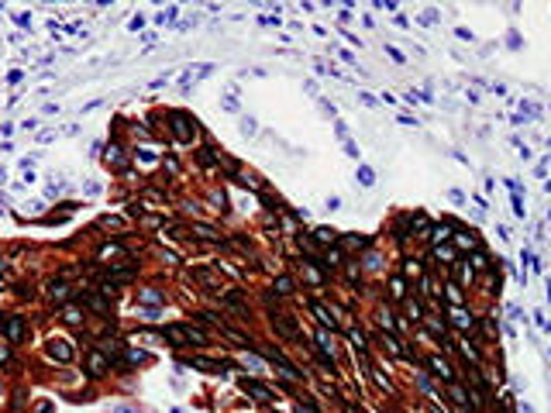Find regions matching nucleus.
<instances>
[{"mask_svg":"<svg viewBox=\"0 0 551 413\" xmlns=\"http://www.w3.org/2000/svg\"><path fill=\"white\" fill-rule=\"evenodd\" d=\"M172 131H176V138H179V141H193L196 121H190L186 114H172Z\"/></svg>","mask_w":551,"mask_h":413,"instance_id":"1","label":"nucleus"},{"mask_svg":"<svg viewBox=\"0 0 551 413\" xmlns=\"http://www.w3.org/2000/svg\"><path fill=\"white\" fill-rule=\"evenodd\" d=\"M0 324H4V334H7V341H11V344H17L24 337V321H21V317H4Z\"/></svg>","mask_w":551,"mask_h":413,"instance_id":"2","label":"nucleus"},{"mask_svg":"<svg viewBox=\"0 0 551 413\" xmlns=\"http://www.w3.org/2000/svg\"><path fill=\"white\" fill-rule=\"evenodd\" d=\"M272 327L279 334H286V337H297V321H293V317H289V313H272Z\"/></svg>","mask_w":551,"mask_h":413,"instance_id":"3","label":"nucleus"},{"mask_svg":"<svg viewBox=\"0 0 551 413\" xmlns=\"http://www.w3.org/2000/svg\"><path fill=\"white\" fill-rule=\"evenodd\" d=\"M48 355L59 358V362H69V358H72V348H69V341H62V337H52V341H48Z\"/></svg>","mask_w":551,"mask_h":413,"instance_id":"4","label":"nucleus"},{"mask_svg":"<svg viewBox=\"0 0 551 413\" xmlns=\"http://www.w3.org/2000/svg\"><path fill=\"white\" fill-rule=\"evenodd\" d=\"M451 324H455V327H462V331H472L475 317H472V313H465L462 307H455V310H451Z\"/></svg>","mask_w":551,"mask_h":413,"instance_id":"5","label":"nucleus"},{"mask_svg":"<svg viewBox=\"0 0 551 413\" xmlns=\"http://www.w3.org/2000/svg\"><path fill=\"white\" fill-rule=\"evenodd\" d=\"M427 365L434 368V372H437L441 379H448V382H451V365H448V362H445L441 355H431V358H427Z\"/></svg>","mask_w":551,"mask_h":413,"instance_id":"6","label":"nucleus"},{"mask_svg":"<svg viewBox=\"0 0 551 413\" xmlns=\"http://www.w3.org/2000/svg\"><path fill=\"white\" fill-rule=\"evenodd\" d=\"M107 365H111V362H107V355H103V351H93V355H90V376H103V372H107Z\"/></svg>","mask_w":551,"mask_h":413,"instance_id":"7","label":"nucleus"},{"mask_svg":"<svg viewBox=\"0 0 551 413\" xmlns=\"http://www.w3.org/2000/svg\"><path fill=\"white\" fill-rule=\"evenodd\" d=\"M448 396H451V403H458V406H465V403L472 400V396H469L465 389H462L458 382H448Z\"/></svg>","mask_w":551,"mask_h":413,"instance_id":"8","label":"nucleus"},{"mask_svg":"<svg viewBox=\"0 0 551 413\" xmlns=\"http://www.w3.org/2000/svg\"><path fill=\"white\" fill-rule=\"evenodd\" d=\"M314 238H317V245H334V241H338V231L334 228H317Z\"/></svg>","mask_w":551,"mask_h":413,"instance_id":"9","label":"nucleus"},{"mask_svg":"<svg viewBox=\"0 0 551 413\" xmlns=\"http://www.w3.org/2000/svg\"><path fill=\"white\" fill-rule=\"evenodd\" d=\"M196 279H200L204 286H210V289H221V275L207 272V269H196Z\"/></svg>","mask_w":551,"mask_h":413,"instance_id":"10","label":"nucleus"},{"mask_svg":"<svg viewBox=\"0 0 551 413\" xmlns=\"http://www.w3.org/2000/svg\"><path fill=\"white\" fill-rule=\"evenodd\" d=\"M241 386H245V389L252 392V396H259V400H272V392L265 389V386H259V382H248V379H245V382H241Z\"/></svg>","mask_w":551,"mask_h":413,"instance_id":"11","label":"nucleus"},{"mask_svg":"<svg viewBox=\"0 0 551 413\" xmlns=\"http://www.w3.org/2000/svg\"><path fill=\"white\" fill-rule=\"evenodd\" d=\"M272 289H276V293H283V296H289V293H293V279H289V275H279Z\"/></svg>","mask_w":551,"mask_h":413,"instance_id":"12","label":"nucleus"},{"mask_svg":"<svg viewBox=\"0 0 551 413\" xmlns=\"http://www.w3.org/2000/svg\"><path fill=\"white\" fill-rule=\"evenodd\" d=\"M358 183H362V186H372V183H376V172L369 169V165H358Z\"/></svg>","mask_w":551,"mask_h":413,"instance_id":"13","label":"nucleus"},{"mask_svg":"<svg viewBox=\"0 0 551 413\" xmlns=\"http://www.w3.org/2000/svg\"><path fill=\"white\" fill-rule=\"evenodd\" d=\"M303 275H307V279H310V283H314V286H321V283H324V275L317 272V269H314V265H310V262H303Z\"/></svg>","mask_w":551,"mask_h":413,"instance_id":"14","label":"nucleus"},{"mask_svg":"<svg viewBox=\"0 0 551 413\" xmlns=\"http://www.w3.org/2000/svg\"><path fill=\"white\" fill-rule=\"evenodd\" d=\"M314 313L321 317V324H324V327H334V324H338V321H334V317H331V313H327V310L321 307V303H314Z\"/></svg>","mask_w":551,"mask_h":413,"instance_id":"15","label":"nucleus"},{"mask_svg":"<svg viewBox=\"0 0 551 413\" xmlns=\"http://www.w3.org/2000/svg\"><path fill=\"white\" fill-rule=\"evenodd\" d=\"M390 296H393V299H403V296H407V289H403V279H400V275L390 283Z\"/></svg>","mask_w":551,"mask_h":413,"instance_id":"16","label":"nucleus"},{"mask_svg":"<svg viewBox=\"0 0 551 413\" xmlns=\"http://www.w3.org/2000/svg\"><path fill=\"white\" fill-rule=\"evenodd\" d=\"M431 238H434V241H448V238H451V224H437V228L431 231Z\"/></svg>","mask_w":551,"mask_h":413,"instance_id":"17","label":"nucleus"},{"mask_svg":"<svg viewBox=\"0 0 551 413\" xmlns=\"http://www.w3.org/2000/svg\"><path fill=\"white\" fill-rule=\"evenodd\" d=\"M138 299H141V303H152V307H155V303H162V296L155 293V289H141V293H138Z\"/></svg>","mask_w":551,"mask_h":413,"instance_id":"18","label":"nucleus"},{"mask_svg":"<svg viewBox=\"0 0 551 413\" xmlns=\"http://www.w3.org/2000/svg\"><path fill=\"white\" fill-rule=\"evenodd\" d=\"M193 231H196V234H200V238H207V241H217V238H221L217 231H214V228H207V224H196Z\"/></svg>","mask_w":551,"mask_h":413,"instance_id":"19","label":"nucleus"},{"mask_svg":"<svg viewBox=\"0 0 551 413\" xmlns=\"http://www.w3.org/2000/svg\"><path fill=\"white\" fill-rule=\"evenodd\" d=\"M324 265H341V248H327V255H324Z\"/></svg>","mask_w":551,"mask_h":413,"instance_id":"20","label":"nucleus"},{"mask_svg":"<svg viewBox=\"0 0 551 413\" xmlns=\"http://www.w3.org/2000/svg\"><path fill=\"white\" fill-rule=\"evenodd\" d=\"M407 310H410V317H413V321H424V307H420L417 299H410V303H407Z\"/></svg>","mask_w":551,"mask_h":413,"instance_id":"21","label":"nucleus"},{"mask_svg":"<svg viewBox=\"0 0 551 413\" xmlns=\"http://www.w3.org/2000/svg\"><path fill=\"white\" fill-rule=\"evenodd\" d=\"M238 183L252 186V190H259V186H262V183H259V179H255V176H252V172H238Z\"/></svg>","mask_w":551,"mask_h":413,"instance_id":"22","label":"nucleus"},{"mask_svg":"<svg viewBox=\"0 0 551 413\" xmlns=\"http://www.w3.org/2000/svg\"><path fill=\"white\" fill-rule=\"evenodd\" d=\"M62 321H66V324H80L83 317H80V310H76V307H66V313H62Z\"/></svg>","mask_w":551,"mask_h":413,"instance_id":"23","label":"nucleus"},{"mask_svg":"<svg viewBox=\"0 0 551 413\" xmlns=\"http://www.w3.org/2000/svg\"><path fill=\"white\" fill-rule=\"evenodd\" d=\"M69 296V286L66 283H56V286H52V299H66Z\"/></svg>","mask_w":551,"mask_h":413,"instance_id":"24","label":"nucleus"},{"mask_svg":"<svg viewBox=\"0 0 551 413\" xmlns=\"http://www.w3.org/2000/svg\"><path fill=\"white\" fill-rule=\"evenodd\" d=\"M455 241L462 248H475V234H455Z\"/></svg>","mask_w":551,"mask_h":413,"instance_id":"25","label":"nucleus"},{"mask_svg":"<svg viewBox=\"0 0 551 413\" xmlns=\"http://www.w3.org/2000/svg\"><path fill=\"white\" fill-rule=\"evenodd\" d=\"M434 255H437V258H445L448 265L455 262V252H451V248H441V245H437V248H434Z\"/></svg>","mask_w":551,"mask_h":413,"instance_id":"26","label":"nucleus"},{"mask_svg":"<svg viewBox=\"0 0 551 413\" xmlns=\"http://www.w3.org/2000/svg\"><path fill=\"white\" fill-rule=\"evenodd\" d=\"M448 296H451V303L458 307V303H462V289L455 286V283H448Z\"/></svg>","mask_w":551,"mask_h":413,"instance_id":"27","label":"nucleus"},{"mask_svg":"<svg viewBox=\"0 0 551 413\" xmlns=\"http://www.w3.org/2000/svg\"><path fill=\"white\" fill-rule=\"evenodd\" d=\"M486 265H489V258H486L482 252H475V258H472V269H486Z\"/></svg>","mask_w":551,"mask_h":413,"instance_id":"28","label":"nucleus"},{"mask_svg":"<svg viewBox=\"0 0 551 413\" xmlns=\"http://www.w3.org/2000/svg\"><path fill=\"white\" fill-rule=\"evenodd\" d=\"M90 307L93 310H107V299H103V296H90Z\"/></svg>","mask_w":551,"mask_h":413,"instance_id":"29","label":"nucleus"},{"mask_svg":"<svg viewBox=\"0 0 551 413\" xmlns=\"http://www.w3.org/2000/svg\"><path fill=\"white\" fill-rule=\"evenodd\" d=\"M382 327H386V331H393V327H396V324H393V313H390V310H382Z\"/></svg>","mask_w":551,"mask_h":413,"instance_id":"30","label":"nucleus"},{"mask_svg":"<svg viewBox=\"0 0 551 413\" xmlns=\"http://www.w3.org/2000/svg\"><path fill=\"white\" fill-rule=\"evenodd\" d=\"M344 245H348V248H362V245H369L365 238H344Z\"/></svg>","mask_w":551,"mask_h":413,"instance_id":"31","label":"nucleus"},{"mask_svg":"<svg viewBox=\"0 0 551 413\" xmlns=\"http://www.w3.org/2000/svg\"><path fill=\"white\" fill-rule=\"evenodd\" d=\"M458 279H462V283H472V269H469V265H462V269H458Z\"/></svg>","mask_w":551,"mask_h":413,"instance_id":"32","label":"nucleus"},{"mask_svg":"<svg viewBox=\"0 0 551 413\" xmlns=\"http://www.w3.org/2000/svg\"><path fill=\"white\" fill-rule=\"evenodd\" d=\"M107 162H114V165H121V148H111V152H107Z\"/></svg>","mask_w":551,"mask_h":413,"instance_id":"33","label":"nucleus"},{"mask_svg":"<svg viewBox=\"0 0 551 413\" xmlns=\"http://www.w3.org/2000/svg\"><path fill=\"white\" fill-rule=\"evenodd\" d=\"M228 303H234V307H241V293H238V289H228Z\"/></svg>","mask_w":551,"mask_h":413,"instance_id":"34","label":"nucleus"},{"mask_svg":"<svg viewBox=\"0 0 551 413\" xmlns=\"http://www.w3.org/2000/svg\"><path fill=\"white\" fill-rule=\"evenodd\" d=\"M0 365H11V351L7 348H0Z\"/></svg>","mask_w":551,"mask_h":413,"instance_id":"35","label":"nucleus"},{"mask_svg":"<svg viewBox=\"0 0 551 413\" xmlns=\"http://www.w3.org/2000/svg\"><path fill=\"white\" fill-rule=\"evenodd\" d=\"M34 413H52V406H48V403H42V406H38Z\"/></svg>","mask_w":551,"mask_h":413,"instance_id":"36","label":"nucleus"}]
</instances>
